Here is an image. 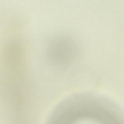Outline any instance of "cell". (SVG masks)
Wrapping results in <instances>:
<instances>
[{"instance_id": "6da1fadb", "label": "cell", "mask_w": 124, "mask_h": 124, "mask_svg": "<svg viewBox=\"0 0 124 124\" xmlns=\"http://www.w3.org/2000/svg\"><path fill=\"white\" fill-rule=\"evenodd\" d=\"M50 45L49 54L58 64H66L73 59L75 51L70 39L64 37L56 38Z\"/></svg>"}]
</instances>
